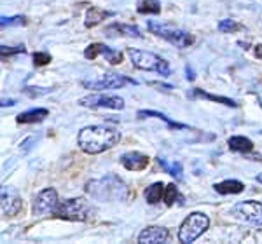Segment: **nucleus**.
<instances>
[{
    "label": "nucleus",
    "instance_id": "nucleus-1",
    "mask_svg": "<svg viewBox=\"0 0 262 244\" xmlns=\"http://www.w3.org/2000/svg\"><path fill=\"white\" fill-rule=\"evenodd\" d=\"M121 140V131L112 126H88L79 133V147L82 152L96 155L116 147Z\"/></svg>",
    "mask_w": 262,
    "mask_h": 244
},
{
    "label": "nucleus",
    "instance_id": "nucleus-2",
    "mask_svg": "<svg viewBox=\"0 0 262 244\" xmlns=\"http://www.w3.org/2000/svg\"><path fill=\"white\" fill-rule=\"evenodd\" d=\"M86 193L100 203L124 201L128 196V187L117 175H105L98 180L86 183Z\"/></svg>",
    "mask_w": 262,
    "mask_h": 244
},
{
    "label": "nucleus",
    "instance_id": "nucleus-3",
    "mask_svg": "<svg viewBox=\"0 0 262 244\" xmlns=\"http://www.w3.org/2000/svg\"><path fill=\"white\" fill-rule=\"evenodd\" d=\"M54 218L69 222H88L95 216V209L84 199H67L60 201L53 213Z\"/></svg>",
    "mask_w": 262,
    "mask_h": 244
},
{
    "label": "nucleus",
    "instance_id": "nucleus-4",
    "mask_svg": "<svg viewBox=\"0 0 262 244\" xmlns=\"http://www.w3.org/2000/svg\"><path fill=\"white\" fill-rule=\"evenodd\" d=\"M147 28H149V32L154 33L156 37L170 42V44H173L179 49H185L194 44V37L191 33L182 30V28L173 27V25H164V23H159V21H147Z\"/></svg>",
    "mask_w": 262,
    "mask_h": 244
},
{
    "label": "nucleus",
    "instance_id": "nucleus-5",
    "mask_svg": "<svg viewBox=\"0 0 262 244\" xmlns=\"http://www.w3.org/2000/svg\"><path fill=\"white\" fill-rule=\"evenodd\" d=\"M128 56H129V61L133 63L135 68H140L145 71H156V74L164 75V77L171 75V66L168 65V61H164L163 58H159L158 54L129 47Z\"/></svg>",
    "mask_w": 262,
    "mask_h": 244
},
{
    "label": "nucleus",
    "instance_id": "nucleus-6",
    "mask_svg": "<svg viewBox=\"0 0 262 244\" xmlns=\"http://www.w3.org/2000/svg\"><path fill=\"white\" fill-rule=\"evenodd\" d=\"M210 227V218L205 213H191L179 229V241L184 244H191L203 235Z\"/></svg>",
    "mask_w": 262,
    "mask_h": 244
},
{
    "label": "nucleus",
    "instance_id": "nucleus-7",
    "mask_svg": "<svg viewBox=\"0 0 262 244\" xmlns=\"http://www.w3.org/2000/svg\"><path fill=\"white\" fill-rule=\"evenodd\" d=\"M82 86L91 91L121 89L124 86H137V81H133V79L121 74H105L101 75V79H96V81H82Z\"/></svg>",
    "mask_w": 262,
    "mask_h": 244
},
{
    "label": "nucleus",
    "instance_id": "nucleus-8",
    "mask_svg": "<svg viewBox=\"0 0 262 244\" xmlns=\"http://www.w3.org/2000/svg\"><path fill=\"white\" fill-rule=\"evenodd\" d=\"M236 218L252 225H262V203L259 201H243L232 208Z\"/></svg>",
    "mask_w": 262,
    "mask_h": 244
},
{
    "label": "nucleus",
    "instance_id": "nucleus-9",
    "mask_svg": "<svg viewBox=\"0 0 262 244\" xmlns=\"http://www.w3.org/2000/svg\"><path fill=\"white\" fill-rule=\"evenodd\" d=\"M58 203H60V199H58V192L51 187L44 188V190H40L35 196V199H33L32 213L35 214V216H42V214L53 213L54 209H56Z\"/></svg>",
    "mask_w": 262,
    "mask_h": 244
},
{
    "label": "nucleus",
    "instance_id": "nucleus-10",
    "mask_svg": "<svg viewBox=\"0 0 262 244\" xmlns=\"http://www.w3.org/2000/svg\"><path fill=\"white\" fill-rule=\"evenodd\" d=\"M79 105L86 108H111V110H122L124 108V100L119 96L111 94H90L79 100Z\"/></svg>",
    "mask_w": 262,
    "mask_h": 244
},
{
    "label": "nucleus",
    "instance_id": "nucleus-11",
    "mask_svg": "<svg viewBox=\"0 0 262 244\" xmlns=\"http://www.w3.org/2000/svg\"><path fill=\"white\" fill-rule=\"evenodd\" d=\"M98 56H103L111 65H119L122 61V53L121 51H116V49L108 47L105 44H100V42H95V44L88 45L86 51H84V58L86 60H95Z\"/></svg>",
    "mask_w": 262,
    "mask_h": 244
},
{
    "label": "nucleus",
    "instance_id": "nucleus-12",
    "mask_svg": "<svg viewBox=\"0 0 262 244\" xmlns=\"http://www.w3.org/2000/svg\"><path fill=\"white\" fill-rule=\"evenodd\" d=\"M0 197H2V213L6 214V216H14V214H18L21 211V208H23V201H21L19 193L14 190V188H9V187H2V193H0Z\"/></svg>",
    "mask_w": 262,
    "mask_h": 244
},
{
    "label": "nucleus",
    "instance_id": "nucleus-13",
    "mask_svg": "<svg viewBox=\"0 0 262 244\" xmlns=\"http://www.w3.org/2000/svg\"><path fill=\"white\" fill-rule=\"evenodd\" d=\"M166 241H170V230L164 229V227H147V229H143L138 234V242L143 244H149V242L163 244Z\"/></svg>",
    "mask_w": 262,
    "mask_h": 244
},
{
    "label": "nucleus",
    "instance_id": "nucleus-14",
    "mask_svg": "<svg viewBox=\"0 0 262 244\" xmlns=\"http://www.w3.org/2000/svg\"><path fill=\"white\" fill-rule=\"evenodd\" d=\"M150 159L142 152H128L121 155V164L128 171H143L149 166Z\"/></svg>",
    "mask_w": 262,
    "mask_h": 244
},
{
    "label": "nucleus",
    "instance_id": "nucleus-15",
    "mask_svg": "<svg viewBox=\"0 0 262 244\" xmlns=\"http://www.w3.org/2000/svg\"><path fill=\"white\" fill-rule=\"evenodd\" d=\"M107 35H122V37H131V39H140L142 32L135 25H122V23H114L111 27L105 28Z\"/></svg>",
    "mask_w": 262,
    "mask_h": 244
},
{
    "label": "nucleus",
    "instance_id": "nucleus-16",
    "mask_svg": "<svg viewBox=\"0 0 262 244\" xmlns=\"http://www.w3.org/2000/svg\"><path fill=\"white\" fill-rule=\"evenodd\" d=\"M48 115H49L48 108H33V110L21 112L19 115L16 117V122H18V124H37V122L44 120Z\"/></svg>",
    "mask_w": 262,
    "mask_h": 244
},
{
    "label": "nucleus",
    "instance_id": "nucleus-17",
    "mask_svg": "<svg viewBox=\"0 0 262 244\" xmlns=\"http://www.w3.org/2000/svg\"><path fill=\"white\" fill-rule=\"evenodd\" d=\"M111 16H114V12H111V11H105V9H101V7H90V9L86 11L84 27L93 28V27H96L98 23H101L103 19L111 18Z\"/></svg>",
    "mask_w": 262,
    "mask_h": 244
},
{
    "label": "nucleus",
    "instance_id": "nucleus-18",
    "mask_svg": "<svg viewBox=\"0 0 262 244\" xmlns=\"http://www.w3.org/2000/svg\"><path fill=\"white\" fill-rule=\"evenodd\" d=\"M215 192L222 193V196H236V193H242L245 190V183L239 180H224L213 185Z\"/></svg>",
    "mask_w": 262,
    "mask_h": 244
},
{
    "label": "nucleus",
    "instance_id": "nucleus-19",
    "mask_svg": "<svg viewBox=\"0 0 262 244\" xmlns=\"http://www.w3.org/2000/svg\"><path fill=\"white\" fill-rule=\"evenodd\" d=\"M227 145H229V149L236 154L247 155L253 150V141L248 140L247 136H231L229 140H227Z\"/></svg>",
    "mask_w": 262,
    "mask_h": 244
},
{
    "label": "nucleus",
    "instance_id": "nucleus-20",
    "mask_svg": "<svg viewBox=\"0 0 262 244\" xmlns=\"http://www.w3.org/2000/svg\"><path fill=\"white\" fill-rule=\"evenodd\" d=\"M163 203L166 206H184L185 204V197L182 196L179 187H177L175 183H168L166 187H164V196H163Z\"/></svg>",
    "mask_w": 262,
    "mask_h": 244
},
{
    "label": "nucleus",
    "instance_id": "nucleus-21",
    "mask_svg": "<svg viewBox=\"0 0 262 244\" xmlns=\"http://www.w3.org/2000/svg\"><path fill=\"white\" fill-rule=\"evenodd\" d=\"M164 187H166V185H163L161 182H156V183L149 185V187L145 188V192H143L147 203H149V204H158L159 201H163Z\"/></svg>",
    "mask_w": 262,
    "mask_h": 244
},
{
    "label": "nucleus",
    "instance_id": "nucleus-22",
    "mask_svg": "<svg viewBox=\"0 0 262 244\" xmlns=\"http://www.w3.org/2000/svg\"><path fill=\"white\" fill-rule=\"evenodd\" d=\"M138 117H140V119H147V117H156V119L166 122V124L170 126L171 129H189V126L180 124V122H173V120L170 119V117H166L164 113L156 112V110H140V112H138Z\"/></svg>",
    "mask_w": 262,
    "mask_h": 244
},
{
    "label": "nucleus",
    "instance_id": "nucleus-23",
    "mask_svg": "<svg viewBox=\"0 0 262 244\" xmlns=\"http://www.w3.org/2000/svg\"><path fill=\"white\" fill-rule=\"evenodd\" d=\"M191 96H194V98H205V100H210V102L221 103V105H227V107H231V108L238 107V103H236L234 100L226 98V96H215V94H210V92H206V91H203V89H194V91L191 92Z\"/></svg>",
    "mask_w": 262,
    "mask_h": 244
},
{
    "label": "nucleus",
    "instance_id": "nucleus-24",
    "mask_svg": "<svg viewBox=\"0 0 262 244\" xmlns=\"http://www.w3.org/2000/svg\"><path fill=\"white\" fill-rule=\"evenodd\" d=\"M156 161H158L159 166L163 167V171H166V173L171 175L173 178H177V180L184 178V167H182L180 162H177V161L170 162V161H166V159H163V157H158Z\"/></svg>",
    "mask_w": 262,
    "mask_h": 244
},
{
    "label": "nucleus",
    "instance_id": "nucleus-25",
    "mask_svg": "<svg viewBox=\"0 0 262 244\" xmlns=\"http://www.w3.org/2000/svg\"><path fill=\"white\" fill-rule=\"evenodd\" d=\"M137 11L140 14H159L161 12V4H159V0H140L137 6Z\"/></svg>",
    "mask_w": 262,
    "mask_h": 244
},
{
    "label": "nucleus",
    "instance_id": "nucleus-26",
    "mask_svg": "<svg viewBox=\"0 0 262 244\" xmlns=\"http://www.w3.org/2000/svg\"><path fill=\"white\" fill-rule=\"evenodd\" d=\"M28 23V19L25 16H12V18H7V16H2L0 19V27L7 28V27H25Z\"/></svg>",
    "mask_w": 262,
    "mask_h": 244
},
{
    "label": "nucleus",
    "instance_id": "nucleus-27",
    "mask_svg": "<svg viewBox=\"0 0 262 244\" xmlns=\"http://www.w3.org/2000/svg\"><path fill=\"white\" fill-rule=\"evenodd\" d=\"M238 30H242V25H238L234 19H222L219 23V32L222 33H234Z\"/></svg>",
    "mask_w": 262,
    "mask_h": 244
},
{
    "label": "nucleus",
    "instance_id": "nucleus-28",
    "mask_svg": "<svg viewBox=\"0 0 262 244\" xmlns=\"http://www.w3.org/2000/svg\"><path fill=\"white\" fill-rule=\"evenodd\" d=\"M23 53H27V47H25L23 44H19V45H14V47H9V45H2L0 47V56L6 60L7 56H12V54H23Z\"/></svg>",
    "mask_w": 262,
    "mask_h": 244
},
{
    "label": "nucleus",
    "instance_id": "nucleus-29",
    "mask_svg": "<svg viewBox=\"0 0 262 244\" xmlns=\"http://www.w3.org/2000/svg\"><path fill=\"white\" fill-rule=\"evenodd\" d=\"M33 65L35 66H44L51 61V54L48 53H33Z\"/></svg>",
    "mask_w": 262,
    "mask_h": 244
},
{
    "label": "nucleus",
    "instance_id": "nucleus-30",
    "mask_svg": "<svg viewBox=\"0 0 262 244\" xmlns=\"http://www.w3.org/2000/svg\"><path fill=\"white\" fill-rule=\"evenodd\" d=\"M51 89H44V87H25V94L30 98H39V96L49 94Z\"/></svg>",
    "mask_w": 262,
    "mask_h": 244
},
{
    "label": "nucleus",
    "instance_id": "nucleus-31",
    "mask_svg": "<svg viewBox=\"0 0 262 244\" xmlns=\"http://www.w3.org/2000/svg\"><path fill=\"white\" fill-rule=\"evenodd\" d=\"M150 84V86H154V87H161V89L164 91V89H166V91H171L173 89V86H170V84H161V82H149Z\"/></svg>",
    "mask_w": 262,
    "mask_h": 244
},
{
    "label": "nucleus",
    "instance_id": "nucleus-32",
    "mask_svg": "<svg viewBox=\"0 0 262 244\" xmlns=\"http://www.w3.org/2000/svg\"><path fill=\"white\" fill-rule=\"evenodd\" d=\"M185 74H187V81H194V77H196V75H194V71L191 70V66H185Z\"/></svg>",
    "mask_w": 262,
    "mask_h": 244
},
{
    "label": "nucleus",
    "instance_id": "nucleus-33",
    "mask_svg": "<svg viewBox=\"0 0 262 244\" xmlns=\"http://www.w3.org/2000/svg\"><path fill=\"white\" fill-rule=\"evenodd\" d=\"M253 54H255V58H259V60H262V44L255 45V49H253Z\"/></svg>",
    "mask_w": 262,
    "mask_h": 244
},
{
    "label": "nucleus",
    "instance_id": "nucleus-34",
    "mask_svg": "<svg viewBox=\"0 0 262 244\" xmlns=\"http://www.w3.org/2000/svg\"><path fill=\"white\" fill-rule=\"evenodd\" d=\"M33 141V138H28V140H25L23 141V147H21V149H23V150H28V149H30V143Z\"/></svg>",
    "mask_w": 262,
    "mask_h": 244
},
{
    "label": "nucleus",
    "instance_id": "nucleus-35",
    "mask_svg": "<svg viewBox=\"0 0 262 244\" xmlns=\"http://www.w3.org/2000/svg\"><path fill=\"white\" fill-rule=\"evenodd\" d=\"M9 105H16V100H4L2 107H9Z\"/></svg>",
    "mask_w": 262,
    "mask_h": 244
},
{
    "label": "nucleus",
    "instance_id": "nucleus-36",
    "mask_svg": "<svg viewBox=\"0 0 262 244\" xmlns=\"http://www.w3.org/2000/svg\"><path fill=\"white\" fill-rule=\"evenodd\" d=\"M255 180H257V182H259V183L262 185V173H260V175H257V178H255Z\"/></svg>",
    "mask_w": 262,
    "mask_h": 244
}]
</instances>
